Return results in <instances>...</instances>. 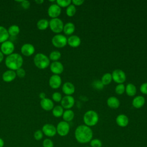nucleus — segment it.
<instances>
[{"mask_svg":"<svg viewBox=\"0 0 147 147\" xmlns=\"http://www.w3.org/2000/svg\"><path fill=\"white\" fill-rule=\"evenodd\" d=\"M75 138L80 144H87L92 139L93 131L90 127L85 125L77 126L75 130Z\"/></svg>","mask_w":147,"mask_h":147,"instance_id":"1","label":"nucleus"},{"mask_svg":"<svg viewBox=\"0 0 147 147\" xmlns=\"http://www.w3.org/2000/svg\"><path fill=\"white\" fill-rule=\"evenodd\" d=\"M24 63L22 56L17 53H13L12 54L7 56L5 63L9 69L16 71L22 67Z\"/></svg>","mask_w":147,"mask_h":147,"instance_id":"2","label":"nucleus"},{"mask_svg":"<svg viewBox=\"0 0 147 147\" xmlns=\"http://www.w3.org/2000/svg\"><path fill=\"white\" fill-rule=\"evenodd\" d=\"M49 57L42 53H38L33 57V63L35 66L40 69H44L50 65Z\"/></svg>","mask_w":147,"mask_h":147,"instance_id":"3","label":"nucleus"},{"mask_svg":"<svg viewBox=\"0 0 147 147\" xmlns=\"http://www.w3.org/2000/svg\"><path fill=\"white\" fill-rule=\"evenodd\" d=\"M99 115L94 110H90L87 111L83 115V120L84 123V125L92 127L96 125L99 121Z\"/></svg>","mask_w":147,"mask_h":147,"instance_id":"4","label":"nucleus"},{"mask_svg":"<svg viewBox=\"0 0 147 147\" xmlns=\"http://www.w3.org/2000/svg\"><path fill=\"white\" fill-rule=\"evenodd\" d=\"M64 23L63 21L59 18H51L49 21V27L50 29L56 34H60L63 30Z\"/></svg>","mask_w":147,"mask_h":147,"instance_id":"5","label":"nucleus"},{"mask_svg":"<svg viewBox=\"0 0 147 147\" xmlns=\"http://www.w3.org/2000/svg\"><path fill=\"white\" fill-rule=\"evenodd\" d=\"M52 45L57 48H62L67 44V37L61 34H56L52 38Z\"/></svg>","mask_w":147,"mask_h":147,"instance_id":"6","label":"nucleus"},{"mask_svg":"<svg viewBox=\"0 0 147 147\" xmlns=\"http://www.w3.org/2000/svg\"><path fill=\"white\" fill-rule=\"evenodd\" d=\"M113 80L117 84H123L126 81V75L123 71L120 69H115L111 73Z\"/></svg>","mask_w":147,"mask_h":147,"instance_id":"7","label":"nucleus"},{"mask_svg":"<svg viewBox=\"0 0 147 147\" xmlns=\"http://www.w3.org/2000/svg\"><path fill=\"white\" fill-rule=\"evenodd\" d=\"M56 128V132L60 136L65 137L69 132L70 126L68 122L64 121H61L57 123Z\"/></svg>","mask_w":147,"mask_h":147,"instance_id":"8","label":"nucleus"},{"mask_svg":"<svg viewBox=\"0 0 147 147\" xmlns=\"http://www.w3.org/2000/svg\"><path fill=\"white\" fill-rule=\"evenodd\" d=\"M15 49L14 43L9 40H7L1 44L0 47V51L3 55L9 56L13 53Z\"/></svg>","mask_w":147,"mask_h":147,"instance_id":"9","label":"nucleus"},{"mask_svg":"<svg viewBox=\"0 0 147 147\" xmlns=\"http://www.w3.org/2000/svg\"><path fill=\"white\" fill-rule=\"evenodd\" d=\"M41 130L43 134L48 137H54L57 133L56 127L51 123L44 124L42 127Z\"/></svg>","mask_w":147,"mask_h":147,"instance_id":"10","label":"nucleus"},{"mask_svg":"<svg viewBox=\"0 0 147 147\" xmlns=\"http://www.w3.org/2000/svg\"><path fill=\"white\" fill-rule=\"evenodd\" d=\"M75 99L72 95H65L62 98L61 106L65 110L71 109L75 105Z\"/></svg>","mask_w":147,"mask_h":147,"instance_id":"11","label":"nucleus"},{"mask_svg":"<svg viewBox=\"0 0 147 147\" xmlns=\"http://www.w3.org/2000/svg\"><path fill=\"white\" fill-rule=\"evenodd\" d=\"M48 14L51 18H58L61 12V9L56 3H53L51 5L48 9Z\"/></svg>","mask_w":147,"mask_h":147,"instance_id":"12","label":"nucleus"},{"mask_svg":"<svg viewBox=\"0 0 147 147\" xmlns=\"http://www.w3.org/2000/svg\"><path fill=\"white\" fill-rule=\"evenodd\" d=\"M35 48L34 45L30 43H25L21 47V52L25 56H30L34 54Z\"/></svg>","mask_w":147,"mask_h":147,"instance_id":"13","label":"nucleus"},{"mask_svg":"<svg viewBox=\"0 0 147 147\" xmlns=\"http://www.w3.org/2000/svg\"><path fill=\"white\" fill-rule=\"evenodd\" d=\"M50 70L54 75H60L64 71V66L63 64L59 61H53L50 64Z\"/></svg>","mask_w":147,"mask_h":147,"instance_id":"14","label":"nucleus"},{"mask_svg":"<svg viewBox=\"0 0 147 147\" xmlns=\"http://www.w3.org/2000/svg\"><path fill=\"white\" fill-rule=\"evenodd\" d=\"M62 83V80L60 75H52L49 79V85L53 89L59 88Z\"/></svg>","mask_w":147,"mask_h":147,"instance_id":"15","label":"nucleus"},{"mask_svg":"<svg viewBox=\"0 0 147 147\" xmlns=\"http://www.w3.org/2000/svg\"><path fill=\"white\" fill-rule=\"evenodd\" d=\"M62 91L65 95H72L75 91V86L71 82H65L62 86Z\"/></svg>","mask_w":147,"mask_h":147,"instance_id":"16","label":"nucleus"},{"mask_svg":"<svg viewBox=\"0 0 147 147\" xmlns=\"http://www.w3.org/2000/svg\"><path fill=\"white\" fill-rule=\"evenodd\" d=\"M16 76L17 75L15 71L8 69L3 73L2 75V78L5 82L9 83L14 80L16 79Z\"/></svg>","mask_w":147,"mask_h":147,"instance_id":"17","label":"nucleus"},{"mask_svg":"<svg viewBox=\"0 0 147 147\" xmlns=\"http://www.w3.org/2000/svg\"><path fill=\"white\" fill-rule=\"evenodd\" d=\"M40 106L41 108L45 111H51L54 107V103L53 100L49 98H45L40 101Z\"/></svg>","mask_w":147,"mask_h":147,"instance_id":"18","label":"nucleus"},{"mask_svg":"<svg viewBox=\"0 0 147 147\" xmlns=\"http://www.w3.org/2000/svg\"><path fill=\"white\" fill-rule=\"evenodd\" d=\"M81 44V39L77 35H71L67 38V44L72 48H77Z\"/></svg>","mask_w":147,"mask_h":147,"instance_id":"19","label":"nucleus"},{"mask_svg":"<svg viewBox=\"0 0 147 147\" xmlns=\"http://www.w3.org/2000/svg\"><path fill=\"white\" fill-rule=\"evenodd\" d=\"M115 122L117 125H118L119 127H125L128 125L129 120L127 115L123 114H121L117 117Z\"/></svg>","mask_w":147,"mask_h":147,"instance_id":"20","label":"nucleus"},{"mask_svg":"<svg viewBox=\"0 0 147 147\" xmlns=\"http://www.w3.org/2000/svg\"><path fill=\"white\" fill-rule=\"evenodd\" d=\"M145 103V99L143 96L138 95L135 96L132 100V105L136 109L142 107Z\"/></svg>","mask_w":147,"mask_h":147,"instance_id":"21","label":"nucleus"},{"mask_svg":"<svg viewBox=\"0 0 147 147\" xmlns=\"http://www.w3.org/2000/svg\"><path fill=\"white\" fill-rule=\"evenodd\" d=\"M108 107L112 109H117L120 106L119 100L115 96H110L106 100Z\"/></svg>","mask_w":147,"mask_h":147,"instance_id":"22","label":"nucleus"},{"mask_svg":"<svg viewBox=\"0 0 147 147\" xmlns=\"http://www.w3.org/2000/svg\"><path fill=\"white\" fill-rule=\"evenodd\" d=\"M75 30V26L71 22H68L64 25L63 32L65 35L71 36Z\"/></svg>","mask_w":147,"mask_h":147,"instance_id":"23","label":"nucleus"},{"mask_svg":"<svg viewBox=\"0 0 147 147\" xmlns=\"http://www.w3.org/2000/svg\"><path fill=\"white\" fill-rule=\"evenodd\" d=\"M125 92L129 96H134L137 93V88L132 83H129L125 86Z\"/></svg>","mask_w":147,"mask_h":147,"instance_id":"24","label":"nucleus"},{"mask_svg":"<svg viewBox=\"0 0 147 147\" xmlns=\"http://www.w3.org/2000/svg\"><path fill=\"white\" fill-rule=\"evenodd\" d=\"M74 117H75V113L71 109L65 110V111H64L63 114L62 115L63 121L67 122H69L72 121L73 119L74 118Z\"/></svg>","mask_w":147,"mask_h":147,"instance_id":"25","label":"nucleus"},{"mask_svg":"<svg viewBox=\"0 0 147 147\" xmlns=\"http://www.w3.org/2000/svg\"><path fill=\"white\" fill-rule=\"evenodd\" d=\"M9 38V34L8 33L7 29L4 26L0 25V43L2 44L8 40Z\"/></svg>","mask_w":147,"mask_h":147,"instance_id":"26","label":"nucleus"},{"mask_svg":"<svg viewBox=\"0 0 147 147\" xmlns=\"http://www.w3.org/2000/svg\"><path fill=\"white\" fill-rule=\"evenodd\" d=\"M49 27V21L45 18L39 20L37 22V28L40 30H46Z\"/></svg>","mask_w":147,"mask_h":147,"instance_id":"27","label":"nucleus"},{"mask_svg":"<svg viewBox=\"0 0 147 147\" xmlns=\"http://www.w3.org/2000/svg\"><path fill=\"white\" fill-rule=\"evenodd\" d=\"M52 114L55 117L59 118L62 117L64 113V109L61 105H57L54 106L52 110Z\"/></svg>","mask_w":147,"mask_h":147,"instance_id":"28","label":"nucleus"},{"mask_svg":"<svg viewBox=\"0 0 147 147\" xmlns=\"http://www.w3.org/2000/svg\"><path fill=\"white\" fill-rule=\"evenodd\" d=\"M7 32L9 36L14 37L17 36L20 32V27L17 25H12L7 29Z\"/></svg>","mask_w":147,"mask_h":147,"instance_id":"29","label":"nucleus"},{"mask_svg":"<svg viewBox=\"0 0 147 147\" xmlns=\"http://www.w3.org/2000/svg\"><path fill=\"white\" fill-rule=\"evenodd\" d=\"M100 81L103 84V86H107L110 84L113 81L111 74L109 72H107L103 74L101 78Z\"/></svg>","mask_w":147,"mask_h":147,"instance_id":"30","label":"nucleus"},{"mask_svg":"<svg viewBox=\"0 0 147 147\" xmlns=\"http://www.w3.org/2000/svg\"><path fill=\"white\" fill-rule=\"evenodd\" d=\"M61 56V53L58 51H53L49 55V59L52 61H58Z\"/></svg>","mask_w":147,"mask_h":147,"instance_id":"31","label":"nucleus"},{"mask_svg":"<svg viewBox=\"0 0 147 147\" xmlns=\"http://www.w3.org/2000/svg\"><path fill=\"white\" fill-rule=\"evenodd\" d=\"M76 6H75L72 3L66 8V10H65L66 14L67 16L69 17H73L76 14Z\"/></svg>","mask_w":147,"mask_h":147,"instance_id":"32","label":"nucleus"},{"mask_svg":"<svg viewBox=\"0 0 147 147\" xmlns=\"http://www.w3.org/2000/svg\"><path fill=\"white\" fill-rule=\"evenodd\" d=\"M115 92L117 95H122L125 92V86L123 84H117L115 88Z\"/></svg>","mask_w":147,"mask_h":147,"instance_id":"33","label":"nucleus"},{"mask_svg":"<svg viewBox=\"0 0 147 147\" xmlns=\"http://www.w3.org/2000/svg\"><path fill=\"white\" fill-rule=\"evenodd\" d=\"M56 4L60 7H67L71 4V0H57L56 1Z\"/></svg>","mask_w":147,"mask_h":147,"instance_id":"34","label":"nucleus"},{"mask_svg":"<svg viewBox=\"0 0 147 147\" xmlns=\"http://www.w3.org/2000/svg\"><path fill=\"white\" fill-rule=\"evenodd\" d=\"M90 144L91 147H102V142L98 138L92 139L90 142Z\"/></svg>","mask_w":147,"mask_h":147,"instance_id":"35","label":"nucleus"},{"mask_svg":"<svg viewBox=\"0 0 147 147\" xmlns=\"http://www.w3.org/2000/svg\"><path fill=\"white\" fill-rule=\"evenodd\" d=\"M62 95L59 92H55L52 95V100L55 102H60L62 99Z\"/></svg>","mask_w":147,"mask_h":147,"instance_id":"36","label":"nucleus"},{"mask_svg":"<svg viewBox=\"0 0 147 147\" xmlns=\"http://www.w3.org/2000/svg\"><path fill=\"white\" fill-rule=\"evenodd\" d=\"M44 134L41 130H37L34 131L33 137L35 140L36 141H40L43 138Z\"/></svg>","mask_w":147,"mask_h":147,"instance_id":"37","label":"nucleus"},{"mask_svg":"<svg viewBox=\"0 0 147 147\" xmlns=\"http://www.w3.org/2000/svg\"><path fill=\"white\" fill-rule=\"evenodd\" d=\"M43 147H54V144L50 138H45L42 141Z\"/></svg>","mask_w":147,"mask_h":147,"instance_id":"38","label":"nucleus"},{"mask_svg":"<svg viewBox=\"0 0 147 147\" xmlns=\"http://www.w3.org/2000/svg\"><path fill=\"white\" fill-rule=\"evenodd\" d=\"M92 87L96 90H102L104 86L100 80H95L92 83Z\"/></svg>","mask_w":147,"mask_h":147,"instance_id":"39","label":"nucleus"},{"mask_svg":"<svg viewBox=\"0 0 147 147\" xmlns=\"http://www.w3.org/2000/svg\"><path fill=\"white\" fill-rule=\"evenodd\" d=\"M16 73L17 76H18L20 78H24L25 75H26L25 70L23 68H22V67L19 68V69H18L17 70H16Z\"/></svg>","mask_w":147,"mask_h":147,"instance_id":"40","label":"nucleus"},{"mask_svg":"<svg viewBox=\"0 0 147 147\" xmlns=\"http://www.w3.org/2000/svg\"><path fill=\"white\" fill-rule=\"evenodd\" d=\"M140 92L145 95H147V82L142 83L140 87Z\"/></svg>","mask_w":147,"mask_h":147,"instance_id":"41","label":"nucleus"},{"mask_svg":"<svg viewBox=\"0 0 147 147\" xmlns=\"http://www.w3.org/2000/svg\"><path fill=\"white\" fill-rule=\"evenodd\" d=\"M21 6L24 9H28L29 8L30 6V3L29 1H24L22 0V2L21 3Z\"/></svg>","mask_w":147,"mask_h":147,"instance_id":"42","label":"nucleus"},{"mask_svg":"<svg viewBox=\"0 0 147 147\" xmlns=\"http://www.w3.org/2000/svg\"><path fill=\"white\" fill-rule=\"evenodd\" d=\"M84 2V1L83 0H72L71 1V3L74 5L75 6H79L83 5V3Z\"/></svg>","mask_w":147,"mask_h":147,"instance_id":"43","label":"nucleus"},{"mask_svg":"<svg viewBox=\"0 0 147 147\" xmlns=\"http://www.w3.org/2000/svg\"><path fill=\"white\" fill-rule=\"evenodd\" d=\"M39 98L41 99H43L44 98H46V94L45 92H41L39 94Z\"/></svg>","mask_w":147,"mask_h":147,"instance_id":"44","label":"nucleus"},{"mask_svg":"<svg viewBox=\"0 0 147 147\" xmlns=\"http://www.w3.org/2000/svg\"><path fill=\"white\" fill-rule=\"evenodd\" d=\"M5 145V142L2 138H0V147H3Z\"/></svg>","mask_w":147,"mask_h":147,"instance_id":"45","label":"nucleus"},{"mask_svg":"<svg viewBox=\"0 0 147 147\" xmlns=\"http://www.w3.org/2000/svg\"><path fill=\"white\" fill-rule=\"evenodd\" d=\"M3 59H4V55H3V54L1 52V51H0V63L3 61Z\"/></svg>","mask_w":147,"mask_h":147,"instance_id":"46","label":"nucleus"},{"mask_svg":"<svg viewBox=\"0 0 147 147\" xmlns=\"http://www.w3.org/2000/svg\"><path fill=\"white\" fill-rule=\"evenodd\" d=\"M34 2H35L37 4L40 5V4H42L44 1V0H36Z\"/></svg>","mask_w":147,"mask_h":147,"instance_id":"47","label":"nucleus"},{"mask_svg":"<svg viewBox=\"0 0 147 147\" xmlns=\"http://www.w3.org/2000/svg\"><path fill=\"white\" fill-rule=\"evenodd\" d=\"M86 147H90V146H86Z\"/></svg>","mask_w":147,"mask_h":147,"instance_id":"48","label":"nucleus"}]
</instances>
